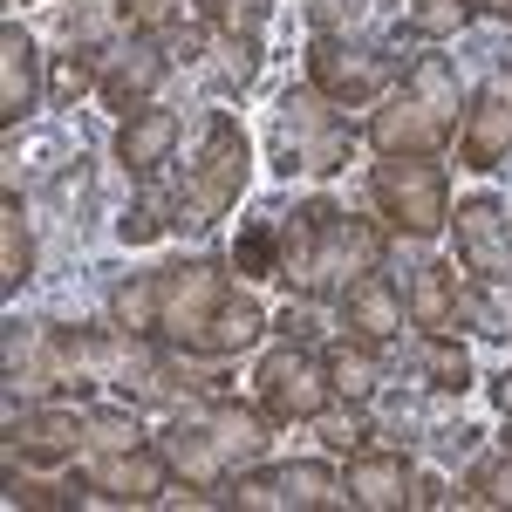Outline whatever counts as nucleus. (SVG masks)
<instances>
[{
    "label": "nucleus",
    "mask_w": 512,
    "mask_h": 512,
    "mask_svg": "<svg viewBox=\"0 0 512 512\" xmlns=\"http://www.w3.org/2000/svg\"><path fill=\"white\" fill-rule=\"evenodd\" d=\"M185 69H192L198 82H212V89H246V82L260 76V41H246V35H226V28H198L185 48Z\"/></svg>",
    "instance_id": "obj_16"
},
{
    "label": "nucleus",
    "mask_w": 512,
    "mask_h": 512,
    "mask_svg": "<svg viewBox=\"0 0 512 512\" xmlns=\"http://www.w3.org/2000/svg\"><path fill=\"white\" fill-rule=\"evenodd\" d=\"M342 328H349L355 342H376V349H390L396 335H403V294L390 287L383 267H369V274H355L342 287Z\"/></svg>",
    "instance_id": "obj_14"
},
{
    "label": "nucleus",
    "mask_w": 512,
    "mask_h": 512,
    "mask_svg": "<svg viewBox=\"0 0 512 512\" xmlns=\"http://www.w3.org/2000/svg\"><path fill=\"white\" fill-rule=\"evenodd\" d=\"M369 267H383V233L376 226H362L349 219L342 205H301L294 219H280V280L287 287H301L308 301L321 294H342L355 274H369Z\"/></svg>",
    "instance_id": "obj_2"
},
{
    "label": "nucleus",
    "mask_w": 512,
    "mask_h": 512,
    "mask_svg": "<svg viewBox=\"0 0 512 512\" xmlns=\"http://www.w3.org/2000/svg\"><path fill=\"white\" fill-rule=\"evenodd\" d=\"M246 171H253V151H246L239 117H233V110H212V117H205V137H198V151H192V164H185L178 185H171L178 233H212V226L239 205Z\"/></svg>",
    "instance_id": "obj_5"
},
{
    "label": "nucleus",
    "mask_w": 512,
    "mask_h": 512,
    "mask_svg": "<svg viewBox=\"0 0 512 512\" xmlns=\"http://www.w3.org/2000/svg\"><path fill=\"white\" fill-rule=\"evenodd\" d=\"M171 458L151 444H123V451H89V465H76V492H96L110 506H151L171 485Z\"/></svg>",
    "instance_id": "obj_11"
},
{
    "label": "nucleus",
    "mask_w": 512,
    "mask_h": 512,
    "mask_svg": "<svg viewBox=\"0 0 512 512\" xmlns=\"http://www.w3.org/2000/svg\"><path fill=\"white\" fill-rule=\"evenodd\" d=\"M458 110H465L458 69H451V55L431 48V55H417V62L403 69V89L376 110L369 144H376L383 158H431L437 144L458 130Z\"/></svg>",
    "instance_id": "obj_4"
},
{
    "label": "nucleus",
    "mask_w": 512,
    "mask_h": 512,
    "mask_svg": "<svg viewBox=\"0 0 512 512\" xmlns=\"http://www.w3.org/2000/svg\"><path fill=\"white\" fill-rule=\"evenodd\" d=\"M280 335H287V342H315V301H308V294H301V308L280 315Z\"/></svg>",
    "instance_id": "obj_34"
},
{
    "label": "nucleus",
    "mask_w": 512,
    "mask_h": 512,
    "mask_svg": "<svg viewBox=\"0 0 512 512\" xmlns=\"http://www.w3.org/2000/svg\"><path fill=\"white\" fill-rule=\"evenodd\" d=\"M171 226H178V212H171V192H158V185H151V192H144L137 205H130V212H123V239H130V246H144V239H164Z\"/></svg>",
    "instance_id": "obj_27"
},
{
    "label": "nucleus",
    "mask_w": 512,
    "mask_h": 512,
    "mask_svg": "<svg viewBox=\"0 0 512 512\" xmlns=\"http://www.w3.org/2000/svg\"><path fill=\"white\" fill-rule=\"evenodd\" d=\"M260 301L239 294L233 274H219L212 260H185L158 274V335H171L192 355H233L246 342H260Z\"/></svg>",
    "instance_id": "obj_1"
},
{
    "label": "nucleus",
    "mask_w": 512,
    "mask_h": 512,
    "mask_svg": "<svg viewBox=\"0 0 512 512\" xmlns=\"http://www.w3.org/2000/svg\"><path fill=\"white\" fill-rule=\"evenodd\" d=\"M82 444L89 451H123V444H144V431H137L130 410H89L82 417Z\"/></svg>",
    "instance_id": "obj_29"
},
{
    "label": "nucleus",
    "mask_w": 512,
    "mask_h": 512,
    "mask_svg": "<svg viewBox=\"0 0 512 512\" xmlns=\"http://www.w3.org/2000/svg\"><path fill=\"white\" fill-rule=\"evenodd\" d=\"M458 267L451 260H431V267H417V287H410V321L424 328V335H458Z\"/></svg>",
    "instance_id": "obj_21"
},
{
    "label": "nucleus",
    "mask_w": 512,
    "mask_h": 512,
    "mask_svg": "<svg viewBox=\"0 0 512 512\" xmlns=\"http://www.w3.org/2000/svg\"><path fill=\"white\" fill-rule=\"evenodd\" d=\"M328 383H335V396H349V403H369V396L383 390V355H376V342H328Z\"/></svg>",
    "instance_id": "obj_22"
},
{
    "label": "nucleus",
    "mask_w": 512,
    "mask_h": 512,
    "mask_svg": "<svg viewBox=\"0 0 512 512\" xmlns=\"http://www.w3.org/2000/svg\"><path fill=\"white\" fill-rule=\"evenodd\" d=\"M512 158V62H499L485 89L465 110V137H458V164L465 171H499Z\"/></svg>",
    "instance_id": "obj_13"
},
{
    "label": "nucleus",
    "mask_w": 512,
    "mask_h": 512,
    "mask_svg": "<svg viewBox=\"0 0 512 512\" xmlns=\"http://www.w3.org/2000/svg\"><path fill=\"white\" fill-rule=\"evenodd\" d=\"M417 499V472H410V458L403 451H355L349 472H342V506H410Z\"/></svg>",
    "instance_id": "obj_15"
},
{
    "label": "nucleus",
    "mask_w": 512,
    "mask_h": 512,
    "mask_svg": "<svg viewBox=\"0 0 512 512\" xmlns=\"http://www.w3.org/2000/svg\"><path fill=\"white\" fill-rule=\"evenodd\" d=\"M458 21H465L458 0H417V7H403V28H410V35H451Z\"/></svg>",
    "instance_id": "obj_31"
},
{
    "label": "nucleus",
    "mask_w": 512,
    "mask_h": 512,
    "mask_svg": "<svg viewBox=\"0 0 512 512\" xmlns=\"http://www.w3.org/2000/svg\"><path fill=\"white\" fill-rule=\"evenodd\" d=\"M465 14H512V0H458Z\"/></svg>",
    "instance_id": "obj_35"
},
{
    "label": "nucleus",
    "mask_w": 512,
    "mask_h": 512,
    "mask_svg": "<svg viewBox=\"0 0 512 512\" xmlns=\"http://www.w3.org/2000/svg\"><path fill=\"white\" fill-rule=\"evenodd\" d=\"M158 82H164V48L144 35V41H130V48H110V62H103V82H96V89H103L110 110L137 117V110H151L144 96H151Z\"/></svg>",
    "instance_id": "obj_17"
},
{
    "label": "nucleus",
    "mask_w": 512,
    "mask_h": 512,
    "mask_svg": "<svg viewBox=\"0 0 512 512\" xmlns=\"http://www.w3.org/2000/svg\"><path fill=\"white\" fill-rule=\"evenodd\" d=\"M308 76L328 103H369L403 76V55L376 48V41H349V35H315L308 41Z\"/></svg>",
    "instance_id": "obj_8"
},
{
    "label": "nucleus",
    "mask_w": 512,
    "mask_h": 512,
    "mask_svg": "<svg viewBox=\"0 0 512 512\" xmlns=\"http://www.w3.org/2000/svg\"><path fill=\"white\" fill-rule=\"evenodd\" d=\"M198 14H205L212 28H226V35L260 41V21H267V0H198Z\"/></svg>",
    "instance_id": "obj_30"
},
{
    "label": "nucleus",
    "mask_w": 512,
    "mask_h": 512,
    "mask_svg": "<svg viewBox=\"0 0 512 512\" xmlns=\"http://www.w3.org/2000/svg\"><path fill=\"white\" fill-rule=\"evenodd\" d=\"M178 110H137V117H123L117 130V164L130 178H158V164H171L178 151Z\"/></svg>",
    "instance_id": "obj_20"
},
{
    "label": "nucleus",
    "mask_w": 512,
    "mask_h": 512,
    "mask_svg": "<svg viewBox=\"0 0 512 512\" xmlns=\"http://www.w3.org/2000/svg\"><path fill=\"white\" fill-rule=\"evenodd\" d=\"M369 198L410 239H431L451 226V192H444V171L431 158H383L369 171Z\"/></svg>",
    "instance_id": "obj_7"
},
{
    "label": "nucleus",
    "mask_w": 512,
    "mask_h": 512,
    "mask_svg": "<svg viewBox=\"0 0 512 512\" xmlns=\"http://www.w3.org/2000/svg\"><path fill=\"white\" fill-rule=\"evenodd\" d=\"M417 376H424L431 390H465V383H472V362H465V349H458L451 335H424V342H417Z\"/></svg>",
    "instance_id": "obj_25"
},
{
    "label": "nucleus",
    "mask_w": 512,
    "mask_h": 512,
    "mask_svg": "<svg viewBox=\"0 0 512 512\" xmlns=\"http://www.w3.org/2000/svg\"><path fill=\"white\" fill-rule=\"evenodd\" d=\"M253 390H260V410L267 417H321L335 403V383H328V362H321L308 342H280L274 355H260L253 369Z\"/></svg>",
    "instance_id": "obj_9"
},
{
    "label": "nucleus",
    "mask_w": 512,
    "mask_h": 512,
    "mask_svg": "<svg viewBox=\"0 0 512 512\" xmlns=\"http://www.w3.org/2000/svg\"><path fill=\"white\" fill-rule=\"evenodd\" d=\"M178 7H185V0H117V14L130 21V28H144V35L171 28V21H178Z\"/></svg>",
    "instance_id": "obj_32"
},
{
    "label": "nucleus",
    "mask_w": 512,
    "mask_h": 512,
    "mask_svg": "<svg viewBox=\"0 0 512 512\" xmlns=\"http://www.w3.org/2000/svg\"><path fill=\"white\" fill-rule=\"evenodd\" d=\"M41 103V48L21 35V21L0 28V123H21Z\"/></svg>",
    "instance_id": "obj_19"
},
{
    "label": "nucleus",
    "mask_w": 512,
    "mask_h": 512,
    "mask_svg": "<svg viewBox=\"0 0 512 512\" xmlns=\"http://www.w3.org/2000/svg\"><path fill=\"white\" fill-rule=\"evenodd\" d=\"M458 267L478 280H512V205L506 198H465L451 212Z\"/></svg>",
    "instance_id": "obj_12"
},
{
    "label": "nucleus",
    "mask_w": 512,
    "mask_h": 512,
    "mask_svg": "<svg viewBox=\"0 0 512 512\" xmlns=\"http://www.w3.org/2000/svg\"><path fill=\"white\" fill-rule=\"evenodd\" d=\"M110 315H117V328H130V335H158V274L123 280L117 294H110Z\"/></svg>",
    "instance_id": "obj_26"
},
{
    "label": "nucleus",
    "mask_w": 512,
    "mask_h": 512,
    "mask_svg": "<svg viewBox=\"0 0 512 512\" xmlns=\"http://www.w3.org/2000/svg\"><path fill=\"white\" fill-rule=\"evenodd\" d=\"M35 280V239H28V212H21V192H7L0 205V287L21 294Z\"/></svg>",
    "instance_id": "obj_23"
},
{
    "label": "nucleus",
    "mask_w": 512,
    "mask_h": 512,
    "mask_svg": "<svg viewBox=\"0 0 512 512\" xmlns=\"http://www.w3.org/2000/svg\"><path fill=\"white\" fill-rule=\"evenodd\" d=\"M233 267H239L246 280H267V274H280V212H267V219H246V226H239Z\"/></svg>",
    "instance_id": "obj_24"
},
{
    "label": "nucleus",
    "mask_w": 512,
    "mask_h": 512,
    "mask_svg": "<svg viewBox=\"0 0 512 512\" xmlns=\"http://www.w3.org/2000/svg\"><path fill=\"white\" fill-rule=\"evenodd\" d=\"M7 451H14V458H35V465L76 458V451H89V444H82V417L76 410H21V417L7 424Z\"/></svg>",
    "instance_id": "obj_18"
},
{
    "label": "nucleus",
    "mask_w": 512,
    "mask_h": 512,
    "mask_svg": "<svg viewBox=\"0 0 512 512\" xmlns=\"http://www.w3.org/2000/svg\"><path fill=\"white\" fill-rule=\"evenodd\" d=\"M492 403H499V410H506V417H512V369H506V376H499V383H492Z\"/></svg>",
    "instance_id": "obj_36"
},
{
    "label": "nucleus",
    "mask_w": 512,
    "mask_h": 512,
    "mask_svg": "<svg viewBox=\"0 0 512 512\" xmlns=\"http://www.w3.org/2000/svg\"><path fill=\"white\" fill-rule=\"evenodd\" d=\"M451 499H465V506H512V458H485V465H472L465 492H451Z\"/></svg>",
    "instance_id": "obj_28"
},
{
    "label": "nucleus",
    "mask_w": 512,
    "mask_h": 512,
    "mask_svg": "<svg viewBox=\"0 0 512 512\" xmlns=\"http://www.w3.org/2000/svg\"><path fill=\"white\" fill-rule=\"evenodd\" d=\"M219 506H239V512H315V506H342V478L328 465H274L260 478H226Z\"/></svg>",
    "instance_id": "obj_10"
},
{
    "label": "nucleus",
    "mask_w": 512,
    "mask_h": 512,
    "mask_svg": "<svg viewBox=\"0 0 512 512\" xmlns=\"http://www.w3.org/2000/svg\"><path fill=\"white\" fill-rule=\"evenodd\" d=\"M158 451L171 458V472L185 478V485H226L239 465L267 458V417L233 403V396H205L185 417H171Z\"/></svg>",
    "instance_id": "obj_3"
},
{
    "label": "nucleus",
    "mask_w": 512,
    "mask_h": 512,
    "mask_svg": "<svg viewBox=\"0 0 512 512\" xmlns=\"http://www.w3.org/2000/svg\"><path fill=\"white\" fill-rule=\"evenodd\" d=\"M7 506H69L62 485H41V478H21V465L7 472Z\"/></svg>",
    "instance_id": "obj_33"
},
{
    "label": "nucleus",
    "mask_w": 512,
    "mask_h": 512,
    "mask_svg": "<svg viewBox=\"0 0 512 512\" xmlns=\"http://www.w3.org/2000/svg\"><path fill=\"white\" fill-rule=\"evenodd\" d=\"M355 130L321 89H287L274 103V171L280 178H335L349 171Z\"/></svg>",
    "instance_id": "obj_6"
}]
</instances>
